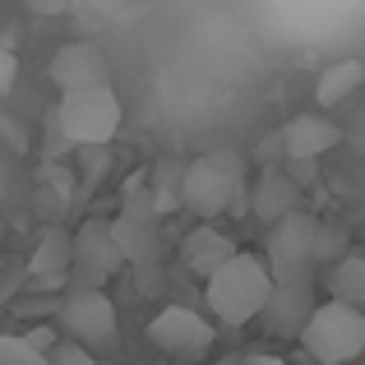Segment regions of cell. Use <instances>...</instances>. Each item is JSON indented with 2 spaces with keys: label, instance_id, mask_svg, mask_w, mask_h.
<instances>
[{
  "label": "cell",
  "instance_id": "22",
  "mask_svg": "<svg viewBox=\"0 0 365 365\" xmlns=\"http://www.w3.org/2000/svg\"><path fill=\"white\" fill-rule=\"evenodd\" d=\"M347 134H351V139L361 143V153H365V107H361V116H356V125H351V130H342V139H347Z\"/></svg>",
  "mask_w": 365,
  "mask_h": 365
},
{
  "label": "cell",
  "instance_id": "21",
  "mask_svg": "<svg viewBox=\"0 0 365 365\" xmlns=\"http://www.w3.org/2000/svg\"><path fill=\"white\" fill-rule=\"evenodd\" d=\"M14 83H19V61H14V51H9V46H0V98H5Z\"/></svg>",
  "mask_w": 365,
  "mask_h": 365
},
{
  "label": "cell",
  "instance_id": "19",
  "mask_svg": "<svg viewBox=\"0 0 365 365\" xmlns=\"http://www.w3.org/2000/svg\"><path fill=\"white\" fill-rule=\"evenodd\" d=\"M342 255H347V227L333 222V217H324V222L314 227V268H319L324 259H333V264H338Z\"/></svg>",
  "mask_w": 365,
  "mask_h": 365
},
{
  "label": "cell",
  "instance_id": "24",
  "mask_svg": "<svg viewBox=\"0 0 365 365\" xmlns=\"http://www.w3.org/2000/svg\"><path fill=\"white\" fill-rule=\"evenodd\" d=\"M93 365H111V361H93Z\"/></svg>",
  "mask_w": 365,
  "mask_h": 365
},
{
  "label": "cell",
  "instance_id": "6",
  "mask_svg": "<svg viewBox=\"0 0 365 365\" xmlns=\"http://www.w3.org/2000/svg\"><path fill=\"white\" fill-rule=\"evenodd\" d=\"M314 213H292L268 232V273L273 282H314Z\"/></svg>",
  "mask_w": 365,
  "mask_h": 365
},
{
  "label": "cell",
  "instance_id": "7",
  "mask_svg": "<svg viewBox=\"0 0 365 365\" xmlns=\"http://www.w3.org/2000/svg\"><path fill=\"white\" fill-rule=\"evenodd\" d=\"M70 255H74V264H70L74 292H102V287L125 268L120 250H116V241H111V227L98 222V217L83 222L79 232L70 236Z\"/></svg>",
  "mask_w": 365,
  "mask_h": 365
},
{
  "label": "cell",
  "instance_id": "1",
  "mask_svg": "<svg viewBox=\"0 0 365 365\" xmlns=\"http://www.w3.org/2000/svg\"><path fill=\"white\" fill-rule=\"evenodd\" d=\"M268 296H273V273H268V264L259 255H250V250H241L232 264L217 268L204 282V301H208V310H213V319H222V324L259 319Z\"/></svg>",
  "mask_w": 365,
  "mask_h": 365
},
{
  "label": "cell",
  "instance_id": "4",
  "mask_svg": "<svg viewBox=\"0 0 365 365\" xmlns=\"http://www.w3.org/2000/svg\"><path fill=\"white\" fill-rule=\"evenodd\" d=\"M301 347L314 365H351L365 351V310H351L342 301L314 305L310 324L301 329Z\"/></svg>",
  "mask_w": 365,
  "mask_h": 365
},
{
  "label": "cell",
  "instance_id": "14",
  "mask_svg": "<svg viewBox=\"0 0 365 365\" xmlns=\"http://www.w3.org/2000/svg\"><path fill=\"white\" fill-rule=\"evenodd\" d=\"M250 213H255L259 222L277 227L282 217L301 213V190H296V185H292V180H287L277 167H268V171H259L255 190H250Z\"/></svg>",
  "mask_w": 365,
  "mask_h": 365
},
{
  "label": "cell",
  "instance_id": "13",
  "mask_svg": "<svg viewBox=\"0 0 365 365\" xmlns=\"http://www.w3.org/2000/svg\"><path fill=\"white\" fill-rule=\"evenodd\" d=\"M236 255H241V250H236V241H232L227 232H217L213 222H204V227H195V232H185V241H180V264H185L195 277H204V282L217 273V268L232 264Z\"/></svg>",
  "mask_w": 365,
  "mask_h": 365
},
{
  "label": "cell",
  "instance_id": "10",
  "mask_svg": "<svg viewBox=\"0 0 365 365\" xmlns=\"http://www.w3.org/2000/svg\"><path fill=\"white\" fill-rule=\"evenodd\" d=\"M46 74H51V83L61 88V98H70V93H93V88H111V61H107V51H102L98 42H88V37L65 42L61 51L51 56Z\"/></svg>",
  "mask_w": 365,
  "mask_h": 365
},
{
  "label": "cell",
  "instance_id": "18",
  "mask_svg": "<svg viewBox=\"0 0 365 365\" xmlns=\"http://www.w3.org/2000/svg\"><path fill=\"white\" fill-rule=\"evenodd\" d=\"M180 180H185V167L180 162H158L153 167V176H148V195H153V213L158 217H167V213H176L180 208Z\"/></svg>",
  "mask_w": 365,
  "mask_h": 365
},
{
  "label": "cell",
  "instance_id": "23",
  "mask_svg": "<svg viewBox=\"0 0 365 365\" xmlns=\"http://www.w3.org/2000/svg\"><path fill=\"white\" fill-rule=\"evenodd\" d=\"M245 365H287V361H277V356H268V351H250Z\"/></svg>",
  "mask_w": 365,
  "mask_h": 365
},
{
  "label": "cell",
  "instance_id": "9",
  "mask_svg": "<svg viewBox=\"0 0 365 365\" xmlns=\"http://www.w3.org/2000/svg\"><path fill=\"white\" fill-rule=\"evenodd\" d=\"M148 342L158 351H167V356L195 365L199 356H208V347H213V324H208L199 310H190V305H167L162 314L148 319Z\"/></svg>",
  "mask_w": 365,
  "mask_h": 365
},
{
  "label": "cell",
  "instance_id": "16",
  "mask_svg": "<svg viewBox=\"0 0 365 365\" xmlns=\"http://www.w3.org/2000/svg\"><path fill=\"white\" fill-rule=\"evenodd\" d=\"M361 83H365V61H338L314 79V102H319V111H333L351 93H361Z\"/></svg>",
  "mask_w": 365,
  "mask_h": 365
},
{
  "label": "cell",
  "instance_id": "11",
  "mask_svg": "<svg viewBox=\"0 0 365 365\" xmlns=\"http://www.w3.org/2000/svg\"><path fill=\"white\" fill-rule=\"evenodd\" d=\"M277 139H282V153L292 162H319L324 153L342 148V125L319 116V111H301L277 130Z\"/></svg>",
  "mask_w": 365,
  "mask_h": 365
},
{
  "label": "cell",
  "instance_id": "8",
  "mask_svg": "<svg viewBox=\"0 0 365 365\" xmlns=\"http://www.w3.org/2000/svg\"><path fill=\"white\" fill-rule=\"evenodd\" d=\"M61 324L70 333V342L83 347L88 356L116 347V338H120V314L107 292H70V301L61 310Z\"/></svg>",
  "mask_w": 365,
  "mask_h": 365
},
{
  "label": "cell",
  "instance_id": "17",
  "mask_svg": "<svg viewBox=\"0 0 365 365\" xmlns=\"http://www.w3.org/2000/svg\"><path fill=\"white\" fill-rule=\"evenodd\" d=\"M329 292H333V301L351 305V310H365V255L347 250V255L333 264V273H329Z\"/></svg>",
  "mask_w": 365,
  "mask_h": 365
},
{
  "label": "cell",
  "instance_id": "20",
  "mask_svg": "<svg viewBox=\"0 0 365 365\" xmlns=\"http://www.w3.org/2000/svg\"><path fill=\"white\" fill-rule=\"evenodd\" d=\"M46 365H93V356L83 347H74V342H56V351L46 356Z\"/></svg>",
  "mask_w": 365,
  "mask_h": 365
},
{
  "label": "cell",
  "instance_id": "2",
  "mask_svg": "<svg viewBox=\"0 0 365 365\" xmlns=\"http://www.w3.org/2000/svg\"><path fill=\"white\" fill-rule=\"evenodd\" d=\"M180 208L204 217V222L245 208V162L236 153L195 158L185 167V180H180Z\"/></svg>",
  "mask_w": 365,
  "mask_h": 365
},
{
  "label": "cell",
  "instance_id": "3",
  "mask_svg": "<svg viewBox=\"0 0 365 365\" xmlns=\"http://www.w3.org/2000/svg\"><path fill=\"white\" fill-rule=\"evenodd\" d=\"M111 241H116L120 259L134 268H158L162 264V217L153 213L148 176H130L120 195V213L111 217Z\"/></svg>",
  "mask_w": 365,
  "mask_h": 365
},
{
  "label": "cell",
  "instance_id": "12",
  "mask_svg": "<svg viewBox=\"0 0 365 365\" xmlns=\"http://www.w3.org/2000/svg\"><path fill=\"white\" fill-rule=\"evenodd\" d=\"M314 282H273V296H268L264 314L259 319L268 324L273 338H301V329L314 314Z\"/></svg>",
  "mask_w": 365,
  "mask_h": 365
},
{
  "label": "cell",
  "instance_id": "15",
  "mask_svg": "<svg viewBox=\"0 0 365 365\" xmlns=\"http://www.w3.org/2000/svg\"><path fill=\"white\" fill-rule=\"evenodd\" d=\"M70 264H74V255H70V232L51 222L42 236H37L33 259H28V273H33L37 282L56 287V282H70Z\"/></svg>",
  "mask_w": 365,
  "mask_h": 365
},
{
  "label": "cell",
  "instance_id": "5",
  "mask_svg": "<svg viewBox=\"0 0 365 365\" xmlns=\"http://www.w3.org/2000/svg\"><path fill=\"white\" fill-rule=\"evenodd\" d=\"M125 111H120V98L111 88H93V93H70L61 98L56 107V134L65 143H79V148H102V143L116 139Z\"/></svg>",
  "mask_w": 365,
  "mask_h": 365
}]
</instances>
